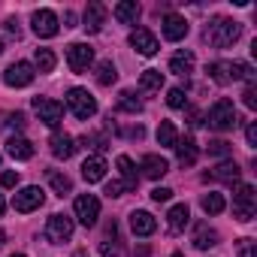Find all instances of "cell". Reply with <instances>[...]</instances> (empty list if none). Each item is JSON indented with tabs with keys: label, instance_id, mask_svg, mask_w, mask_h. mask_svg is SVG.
Returning a JSON list of instances; mask_svg holds the SVG:
<instances>
[{
	"label": "cell",
	"instance_id": "obj_6",
	"mask_svg": "<svg viewBox=\"0 0 257 257\" xmlns=\"http://www.w3.org/2000/svg\"><path fill=\"white\" fill-rule=\"evenodd\" d=\"M34 109H37L40 121L49 124V127H58L61 118H64V106L58 100H49V97H34Z\"/></svg>",
	"mask_w": 257,
	"mask_h": 257
},
{
	"label": "cell",
	"instance_id": "obj_16",
	"mask_svg": "<svg viewBox=\"0 0 257 257\" xmlns=\"http://www.w3.org/2000/svg\"><path fill=\"white\" fill-rule=\"evenodd\" d=\"M155 218L149 215V212H143V209H137V212H131V230L137 233V236H152L155 233Z\"/></svg>",
	"mask_w": 257,
	"mask_h": 257
},
{
	"label": "cell",
	"instance_id": "obj_43",
	"mask_svg": "<svg viewBox=\"0 0 257 257\" xmlns=\"http://www.w3.org/2000/svg\"><path fill=\"white\" fill-rule=\"evenodd\" d=\"M170 197H173L170 188H155V191H152V200H155V203H167Z\"/></svg>",
	"mask_w": 257,
	"mask_h": 257
},
{
	"label": "cell",
	"instance_id": "obj_49",
	"mask_svg": "<svg viewBox=\"0 0 257 257\" xmlns=\"http://www.w3.org/2000/svg\"><path fill=\"white\" fill-rule=\"evenodd\" d=\"M4 245H7V233H4V230H0V248H4Z\"/></svg>",
	"mask_w": 257,
	"mask_h": 257
},
{
	"label": "cell",
	"instance_id": "obj_4",
	"mask_svg": "<svg viewBox=\"0 0 257 257\" xmlns=\"http://www.w3.org/2000/svg\"><path fill=\"white\" fill-rule=\"evenodd\" d=\"M209 124L215 127V131H233L236 124V106L230 100H218L209 112Z\"/></svg>",
	"mask_w": 257,
	"mask_h": 257
},
{
	"label": "cell",
	"instance_id": "obj_15",
	"mask_svg": "<svg viewBox=\"0 0 257 257\" xmlns=\"http://www.w3.org/2000/svg\"><path fill=\"white\" fill-rule=\"evenodd\" d=\"M140 167H143V176H146V179H161V176L170 173V164H167L161 155H146Z\"/></svg>",
	"mask_w": 257,
	"mask_h": 257
},
{
	"label": "cell",
	"instance_id": "obj_31",
	"mask_svg": "<svg viewBox=\"0 0 257 257\" xmlns=\"http://www.w3.org/2000/svg\"><path fill=\"white\" fill-rule=\"evenodd\" d=\"M224 209H227V203H224L221 194H206V197H203V212H206V215H221Z\"/></svg>",
	"mask_w": 257,
	"mask_h": 257
},
{
	"label": "cell",
	"instance_id": "obj_2",
	"mask_svg": "<svg viewBox=\"0 0 257 257\" xmlns=\"http://www.w3.org/2000/svg\"><path fill=\"white\" fill-rule=\"evenodd\" d=\"M67 106H70V112H73L79 121H88V118L97 115V100H94L85 88H70V91H67Z\"/></svg>",
	"mask_w": 257,
	"mask_h": 257
},
{
	"label": "cell",
	"instance_id": "obj_33",
	"mask_svg": "<svg viewBox=\"0 0 257 257\" xmlns=\"http://www.w3.org/2000/svg\"><path fill=\"white\" fill-rule=\"evenodd\" d=\"M37 70L40 73H52L55 70V52L52 49H37Z\"/></svg>",
	"mask_w": 257,
	"mask_h": 257
},
{
	"label": "cell",
	"instance_id": "obj_40",
	"mask_svg": "<svg viewBox=\"0 0 257 257\" xmlns=\"http://www.w3.org/2000/svg\"><path fill=\"white\" fill-rule=\"evenodd\" d=\"M0 185H4V188H16L19 185V173H13V170L0 173Z\"/></svg>",
	"mask_w": 257,
	"mask_h": 257
},
{
	"label": "cell",
	"instance_id": "obj_19",
	"mask_svg": "<svg viewBox=\"0 0 257 257\" xmlns=\"http://www.w3.org/2000/svg\"><path fill=\"white\" fill-rule=\"evenodd\" d=\"M49 146H52V155L61 158V161L73 158V152H76V143H73V137H67V134H55V137L49 140Z\"/></svg>",
	"mask_w": 257,
	"mask_h": 257
},
{
	"label": "cell",
	"instance_id": "obj_37",
	"mask_svg": "<svg viewBox=\"0 0 257 257\" xmlns=\"http://www.w3.org/2000/svg\"><path fill=\"white\" fill-rule=\"evenodd\" d=\"M82 146H85V149H94V152H103L109 143H106L103 134H91V137H82Z\"/></svg>",
	"mask_w": 257,
	"mask_h": 257
},
{
	"label": "cell",
	"instance_id": "obj_27",
	"mask_svg": "<svg viewBox=\"0 0 257 257\" xmlns=\"http://www.w3.org/2000/svg\"><path fill=\"white\" fill-rule=\"evenodd\" d=\"M194 245H197L200 251H206V248L218 245V230H209V227H197V233H194Z\"/></svg>",
	"mask_w": 257,
	"mask_h": 257
},
{
	"label": "cell",
	"instance_id": "obj_32",
	"mask_svg": "<svg viewBox=\"0 0 257 257\" xmlns=\"http://www.w3.org/2000/svg\"><path fill=\"white\" fill-rule=\"evenodd\" d=\"M118 109H121V112H134V115H137V112L143 109V103L134 97V91H121V94H118Z\"/></svg>",
	"mask_w": 257,
	"mask_h": 257
},
{
	"label": "cell",
	"instance_id": "obj_38",
	"mask_svg": "<svg viewBox=\"0 0 257 257\" xmlns=\"http://www.w3.org/2000/svg\"><path fill=\"white\" fill-rule=\"evenodd\" d=\"M233 152V146L227 143V140H212L209 143V155H218V158H227Z\"/></svg>",
	"mask_w": 257,
	"mask_h": 257
},
{
	"label": "cell",
	"instance_id": "obj_11",
	"mask_svg": "<svg viewBox=\"0 0 257 257\" xmlns=\"http://www.w3.org/2000/svg\"><path fill=\"white\" fill-rule=\"evenodd\" d=\"M31 25H34V34L37 37H55L58 34V16L52 13V10H37L34 16H31Z\"/></svg>",
	"mask_w": 257,
	"mask_h": 257
},
{
	"label": "cell",
	"instance_id": "obj_54",
	"mask_svg": "<svg viewBox=\"0 0 257 257\" xmlns=\"http://www.w3.org/2000/svg\"><path fill=\"white\" fill-rule=\"evenodd\" d=\"M0 52H4V43H0Z\"/></svg>",
	"mask_w": 257,
	"mask_h": 257
},
{
	"label": "cell",
	"instance_id": "obj_25",
	"mask_svg": "<svg viewBox=\"0 0 257 257\" xmlns=\"http://www.w3.org/2000/svg\"><path fill=\"white\" fill-rule=\"evenodd\" d=\"M176 152H179V164H182V167H194V164H197V143H194V140L176 143Z\"/></svg>",
	"mask_w": 257,
	"mask_h": 257
},
{
	"label": "cell",
	"instance_id": "obj_14",
	"mask_svg": "<svg viewBox=\"0 0 257 257\" xmlns=\"http://www.w3.org/2000/svg\"><path fill=\"white\" fill-rule=\"evenodd\" d=\"M164 37L167 40H173V43H179V40H185L188 37V22L182 19V16H176V13H170V16H164Z\"/></svg>",
	"mask_w": 257,
	"mask_h": 257
},
{
	"label": "cell",
	"instance_id": "obj_22",
	"mask_svg": "<svg viewBox=\"0 0 257 257\" xmlns=\"http://www.w3.org/2000/svg\"><path fill=\"white\" fill-rule=\"evenodd\" d=\"M115 19L121 25H134L140 19V4H137V0H121V4L115 7Z\"/></svg>",
	"mask_w": 257,
	"mask_h": 257
},
{
	"label": "cell",
	"instance_id": "obj_34",
	"mask_svg": "<svg viewBox=\"0 0 257 257\" xmlns=\"http://www.w3.org/2000/svg\"><path fill=\"white\" fill-rule=\"evenodd\" d=\"M233 79H245V82L251 85V79H254V70H251L245 61H233V64H230V82H233Z\"/></svg>",
	"mask_w": 257,
	"mask_h": 257
},
{
	"label": "cell",
	"instance_id": "obj_47",
	"mask_svg": "<svg viewBox=\"0 0 257 257\" xmlns=\"http://www.w3.org/2000/svg\"><path fill=\"white\" fill-rule=\"evenodd\" d=\"M245 137H248V143H251V146H257V124H248Z\"/></svg>",
	"mask_w": 257,
	"mask_h": 257
},
{
	"label": "cell",
	"instance_id": "obj_42",
	"mask_svg": "<svg viewBox=\"0 0 257 257\" xmlns=\"http://www.w3.org/2000/svg\"><path fill=\"white\" fill-rule=\"evenodd\" d=\"M239 257H257L254 254V239H242L239 242Z\"/></svg>",
	"mask_w": 257,
	"mask_h": 257
},
{
	"label": "cell",
	"instance_id": "obj_29",
	"mask_svg": "<svg viewBox=\"0 0 257 257\" xmlns=\"http://www.w3.org/2000/svg\"><path fill=\"white\" fill-rule=\"evenodd\" d=\"M161 85H164V73L161 70H146L140 76V88L143 91H161Z\"/></svg>",
	"mask_w": 257,
	"mask_h": 257
},
{
	"label": "cell",
	"instance_id": "obj_28",
	"mask_svg": "<svg viewBox=\"0 0 257 257\" xmlns=\"http://www.w3.org/2000/svg\"><path fill=\"white\" fill-rule=\"evenodd\" d=\"M209 79L212 82H218V85H227L230 82V64L227 61H215V64H209Z\"/></svg>",
	"mask_w": 257,
	"mask_h": 257
},
{
	"label": "cell",
	"instance_id": "obj_50",
	"mask_svg": "<svg viewBox=\"0 0 257 257\" xmlns=\"http://www.w3.org/2000/svg\"><path fill=\"white\" fill-rule=\"evenodd\" d=\"M4 209H7V203H4V197H0V215H4Z\"/></svg>",
	"mask_w": 257,
	"mask_h": 257
},
{
	"label": "cell",
	"instance_id": "obj_12",
	"mask_svg": "<svg viewBox=\"0 0 257 257\" xmlns=\"http://www.w3.org/2000/svg\"><path fill=\"white\" fill-rule=\"evenodd\" d=\"M131 46L140 52V55H146V58H152L161 46H158V37L149 31V28H137L134 34H131Z\"/></svg>",
	"mask_w": 257,
	"mask_h": 257
},
{
	"label": "cell",
	"instance_id": "obj_5",
	"mask_svg": "<svg viewBox=\"0 0 257 257\" xmlns=\"http://www.w3.org/2000/svg\"><path fill=\"white\" fill-rule=\"evenodd\" d=\"M67 64L73 73H85L91 64H94V49L88 43H73L67 46Z\"/></svg>",
	"mask_w": 257,
	"mask_h": 257
},
{
	"label": "cell",
	"instance_id": "obj_8",
	"mask_svg": "<svg viewBox=\"0 0 257 257\" xmlns=\"http://www.w3.org/2000/svg\"><path fill=\"white\" fill-rule=\"evenodd\" d=\"M76 218L85 224V227H94L97 218H100V200L94 194H82L76 197Z\"/></svg>",
	"mask_w": 257,
	"mask_h": 257
},
{
	"label": "cell",
	"instance_id": "obj_39",
	"mask_svg": "<svg viewBox=\"0 0 257 257\" xmlns=\"http://www.w3.org/2000/svg\"><path fill=\"white\" fill-rule=\"evenodd\" d=\"M242 100H245V106H248V109H257V88H254V82H251V85L245 88Z\"/></svg>",
	"mask_w": 257,
	"mask_h": 257
},
{
	"label": "cell",
	"instance_id": "obj_52",
	"mask_svg": "<svg viewBox=\"0 0 257 257\" xmlns=\"http://www.w3.org/2000/svg\"><path fill=\"white\" fill-rule=\"evenodd\" d=\"M173 257H185V254H173Z\"/></svg>",
	"mask_w": 257,
	"mask_h": 257
},
{
	"label": "cell",
	"instance_id": "obj_10",
	"mask_svg": "<svg viewBox=\"0 0 257 257\" xmlns=\"http://www.w3.org/2000/svg\"><path fill=\"white\" fill-rule=\"evenodd\" d=\"M73 236V218L67 215H52L46 224V239L49 242H67Z\"/></svg>",
	"mask_w": 257,
	"mask_h": 257
},
{
	"label": "cell",
	"instance_id": "obj_30",
	"mask_svg": "<svg viewBox=\"0 0 257 257\" xmlns=\"http://www.w3.org/2000/svg\"><path fill=\"white\" fill-rule=\"evenodd\" d=\"M115 79H118L115 64H112V61H103V64L97 67V82H100L103 88H109V85H115Z\"/></svg>",
	"mask_w": 257,
	"mask_h": 257
},
{
	"label": "cell",
	"instance_id": "obj_9",
	"mask_svg": "<svg viewBox=\"0 0 257 257\" xmlns=\"http://www.w3.org/2000/svg\"><path fill=\"white\" fill-rule=\"evenodd\" d=\"M4 82H7L10 88H25V85H31V82H34V67H31L28 61H16V64H10V67H7Z\"/></svg>",
	"mask_w": 257,
	"mask_h": 257
},
{
	"label": "cell",
	"instance_id": "obj_1",
	"mask_svg": "<svg viewBox=\"0 0 257 257\" xmlns=\"http://www.w3.org/2000/svg\"><path fill=\"white\" fill-rule=\"evenodd\" d=\"M239 34H242V25L233 22V19H218L215 25L206 28V40H209L212 46H218V49L233 46V43L239 40Z\"/></svg>",
	"mask_w": 257,
	"mask_h": 257
},
{
	"label": "cell",
	"instance_id": "obj_17",
	"mask_svg": "<svg viewBox=\"0 0 257 257\" xmlns=\"http://www.w3.org/2000/svg\"><path fill=\"white\" fill-rule=\"evenodd\" d=\"M103 22H106V7L103 4H88V10H85V31L97 34L103 28Z\"/></svg>",
	"mask_w": 257,
	"mask_h": 257
},
{
	"label": "cell",
	"instance_id": "obj_26",
	"mask_svg": "<svg viewBox=\"0 0 257 257\" xmlns=\"http://www.w3.org/2000/svg\"><path fill=\"white\" fill-rule=\"evenodd\" d=\"M158 143H161V146H167V149H176L179 134H176L173 121H161V124H158Z\"/></svg>",
	"mask_w": 257,
	"mask_h": 257
},
{
	"label": "cell",
	"instance_id": "obj_36",
	"mask_svg": "<svg viewBox=\"0 0 257 257\" xmlns=\"http://www.w3.org/2000/svg\"><path fill=\"white\" fill-rule=\"evenodd\" d=\"M167 103H170L173 109H185V106H188V94H185L182 88H170V94H167Z\"/></svg>",
	"mask_w": 257,
	"mask_h": 257
},
{
	"label": "cell",
	"instance_id": "obj_13",
	"mask_svg": "<svg viewBox=\"0 0 257 257\" xmlns=\"http://www.w3.org/2000/svg\"><path fill=\"white\" fill-rule=\"evenodd\" d=\"M239 176H242V170H239L236 161H221L215 170L206 173V179H212V182H224V185H236Z\"/></svg>",
	"mask_w": 257,
	"mask_h": 257
},
{
	"label": "cell",
	"instance_id": "obj_53",
	"mask_svg": "<svg viewBox=\"0 0 257 257\" xmlns=\"http://www.w3.org/2000/svg\"><path fill=\"white\" fill-rule=\"evenodd\" d=\"M13 257H25V254H13Z\"/></svg>",
	"mask_w": 257,
	"mask_h": 257
},
{
	"label": "cell",
	"instance_id": "obj_18",
	"mask_svg": "<svg viewBox=\"0 0 257 257\" xmlns=\"http://www.w3.org/2000/svg\"><path fill=\"white\" fill-rule=\"evenodd\" d=\"M194 64H197V61H194V52H185V49L170 58V70H173L176 76H191V73H194Z\"/></svg>",
	"mask_w": 257,
	"mask_h": 257
},
{
	"label": "cell",
	"instance_id": "obj_46",
	"mask_svg": "<svg viewBox=\"0 0 257 257\" xmlns=\"http://www.w3.org/2000/svg\"><path fill=\"white\" fill-rule=\"evenodd\" d=\"M7 31H10L13 37H22V28H19V22H16V19H7Z\"/></svg>",
	"mask_w": 257,
	"mask_h": 257
},
{
	"label": "cell",
	"instance_id": "obj_23",
	"mask_svg": "<svg viewBox=\"0 0 257 257\" xmlns=\"http://www.w3.org/2000/svg\"><path fill=\"white\" fill-rule=\"evenodd\" d=\"M167 221H170V230H173V233H182V230L188 227V221H191L188 206H185V203L173 206V209H170V215H167Z\"/></svg>",
	"mask_w": 257,
	"mask_h": 257
},
{
	"label": "cell",
	"instance_id": "obj_48",
	"mask_svg": "<svg viewBox=\"0 0 257 257\" xmlns=\"http://www.w3.org/2000/svg\"><path fill=\"white\" fill-rule=\"evenodd\" d=\"M64 28H76V13H64Z\"/></svg>",
	"mask_w": 257,
	"mask_h": 257
},
{
	"label": "cell",
	"instance_id": "obj_51",
	"mask_svg": "<svg viewBox=\"0 0 257 257\" xmlns=\"http://www.w3.org/2000/svg\"><path fill=\"white\" fill-rule=\"evenodd\" d=\"M76 257H88V254H85V251H76Z\"/></svg>",
	"mask_w": 257,
	"mask_h": 257
},
{
	"label": "cell",
	"instance_id": "obj_20",
	"mask_svg": "<svg viewBox=\"0 0 257 257\" xmlns=\"http://www.w3.org/2000/svg\"><path fill=\"white\" fill-rule=\"evenodd\" d=\"M82 176H85V182H103V176H106V161H103L100 155L88 158V161L82 164Z\"/></svg>",
	"mask_w": 257,
	"mask_h": 257
},
{
	"label": "cell",
	"instance_id": "obj_45",
	"mask_svg": "<svg viewBox=\"0 0 257 257\" xmlns=\"http://www.w3.org/2000/svg\"><path fill=\"white\" fill-rule=\"evenodd\" d=\"M10 124H13V127H19V131H22V127H25L28 121H25V115H22V112H16V115H10Z\"/></svg>",
	"mask_w": 257,
	"mask_h": 257
},
{
	"label": "cell",
	"instance_id": "obj_44",
	"mask_svg": "<svg viewBox=\"0 0 257 257\" xmlns=\"http://www.w3.org/2000/svg\"><path fill=\"white\" fill-rule=\"evenodd\" d=\"M100 254L103 257H121V251L115 245H109V242H100Z\"/></svg>",
	"mask_w": 257,
	"mask_h": 257
},
{
	"label": "cell",
	"instance_id": "obj_7",
	"mask_svg": "<svg viewBox=\"0 0 257 257\" xmlns=\"http://www.w3.org/2000/svg\"><path fill=\"white\" fill-rule=\"evenodd\" d=\"M43 200H46V194H43L37 185H28V188H22V191L16 194L13 209H16V212H22V215H28V212H34V209H40V206H43Z\"/></svg>",
	"mask_w": 257,
	"mask_h": 257
},
{
	"label": "cell",
	"instance_id": "obj_21",
	"mask_svg": "<svg viewBox=\"0 0 257 257\" xmlns=\"http://www.w3.org/2000/svg\"><path fill=\"white\" fill-rule=\"evenodd\" d=\"M7 152H10L16 161H31V158H34V146H31V140H25V137H13V140L7 143Z\"/></svg>",
	"mask_w": 257,
	"mask_h": 257
},
{
	"label": "cell",
	"instance_id": "obj_3",
	"mask_svg": "<svg viewBox=\"0 0 257 257\" xmlns=\"http://www.w3.org/2000/svg\"><path fill=\"white\" fill-rule=\"evenodd\" d=\"M257 212V194L251 185H236V194H233V215L239 221H251Z\"/></svg>",
	"mask_w": 257,
	"mask_h": 257
},
{
	"label": "cell",
	"instance_id": "obj_41",
	"mask_svg": "<svg viewBox=\"0 0 257 257\" xmlns=\"http://www.w3.org/2000/svg\"><path fill=\"white\" fill-rule=\"evenodd\" d=\"M124 191H131L124 182H109V185H106V194H109V197H121Z\"/></svg>",
	"mask_w": 257,
	"mask_h": 257
},
{
	"label": "cell",
	"instance_id": "obj_35",
	"mask_svg": "<svg viewBox=\"0 0 257 257\" xmlns=\"http://www.w3.org/2000/svg\"><path fill=\"white\" fill-rule=\"evenodd\" d=\"M49 182H52V188L64 197V194H70L73 191V182L67 179V176H61V173H49Z\"/></svg>",
	"mask_w": 257,
	"mask_h": 257
},
{
	"label": "cell",
	"instance_id": "obj_24",
	"mask_svg": "<svg viewBox=\"0 0 257 257\" xmlns=\"http://www.w3.org/2000/svg\"><path fill=\"white\" fill-rule=\"evenodd\" d=\"M115 164H118V170H121V176H124V185L134 191V188H137V182H140V176H137V167H134V161L127 158V155H118V161H115Z\"/></svg>",
	"mask_w": 257,
	"mask_h": 257
}]
</instances>
